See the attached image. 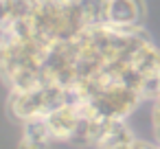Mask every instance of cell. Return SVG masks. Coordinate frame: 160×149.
<instances>
[{"label": "cell", "instance_id": "6da1fadb", "mask_svg": "<svg viewBox=\"0 0 160 149\" xmlns=\"http://www.w3.org/2000/svg\"><path fill=\"white\" fill-rule=\"evenodd\" d=\"M105 16L110 27L136 29L142 22L145 5L142 0H105Z\"/></svg>", "mask_w": 160, "mask_h": 149}, {"label": "cell", "instance_id": "7a4b0ae2", "mask_svg": "<svg viewBox=\"0 0 160 149\" xmlns=\"http://www.w3.org/2000/svg\"><path fill=\"white\" fill-rule=\"evenodd\" d=\"M79 118H81V114H79L77 103H64V105L51 110L46 114V123H48V129L53 134V140L68 142L77 123H79Z\"/></svg>", "mask_w": 160, "mask_h": 149}, {"label": "cell", "instance_id": "3957f363", "mask_svg": "<svg viewBox=\"0 0 160 149\" xmlns=\"http://www.w3.org/2000/svg\"><path fill=\"white\" fill-rule=\"evenodd\" d=\"M132 149H158V145H156V142H149V140H140V138H136L134 145H132Z\"/></svg>", "mask_w": 160, "mask_h": 149}, {"label": "cell", "instance_id": "277c9868", "mask_svg": "<svg viewBox=\"0 0 160 149\" xmlns=\"http://www.w3.org/2000/svg\"><path fill=\"white\" fill-rule=\"evenodd\" d=\"M18 149H44V147H40V145H35V142H31L27 138H22L20 145H18Z\"/></svg>", "mask_w": 160, "mask_h": 149}]
</instances>
